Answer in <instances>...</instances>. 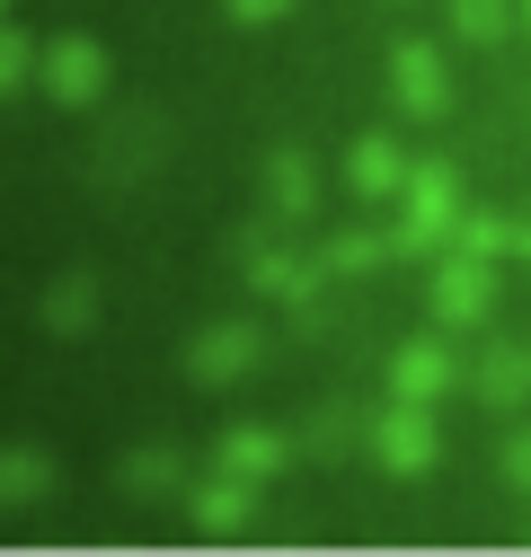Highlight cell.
Listing matches in <instances>:
<instances>
[{"label":"cell","mask_w":531,"mask_h":557,"mask_svg":"<svg viewBox=\"0 0 531 557\" xmlns=\"http://www.w3.org/2000/svg\"><path fill=\"white\" fill-rule=\"evenodd\" d=\"M522 10H531V0H522Z\"/></svg>","instance_id":"obj_18"},{"label":"cell","mask_w":531,"mask_h":557,"mask_svg":"<svg viewBox=\"0 0 531 557\" xmlns=\"http://www.w3.org/2000/svg\"><path fill=\"white\" fill-rule=\"evenodd\" d=\"M487 301H496V274H487V265H443V274H434V319H443V327L487 319Z\"/></svg>","instance_id":"obj_3"},{"label":"cell","mask_w":531,"mask_h":557,"mask_svg":"<svg viewBox=\"0 0 531 557\" xmlns=\"http://www.w3.org/2000/svg\"><path fill=\"white\" fill-rule=\"evenodd\" d=\"M124 486H143V496H151V486H177V451H133L124 460Z\"/></svg>","instance_id":"obj_13"},{"label":"cell","mask_w":531,"mask_h":557,"mask_svg":"<svg viewBox=\"0 0 531 557\" xmlns=\"http://www.w3.org/2000/svg\"><path fill=\"white\" fill-rule=\"evenodd\" d=\"M390 389H398V398H443V389H452V355H443L434 336L398 345V363H390Z\"/></svg>","instance_id":"obj_4"},{"label":"cell","mask_w":531,"mask_h":557,"mask_svg":"<svg viewBox=\"0 0 531 557\" xmlns=\"http://www.w3.org/2000/svg\"><path fill=\"white\" fill-rule=\"evenodd\" d=\"M346 177H355V195H390V186H398V151L372 133V143H355V169H346Z\"/></svg>","instance_id":"obj_10"},{"label":"cell","mask_w":531,"mask_h":557,"mask_svg":"<svg viewBox=\"0 0 531 557\" xmlns=\"http://www.w3.org/2000/svg\"><path fill=\"white\" fill-rule=\"evenodd\" d=\"M248 496H257V478H239V469H222L205 496H195V522L205 531H231V522H248Z\"/></svg>","instance_id":"obj_8"},{"label":"cell","mask_w":531,"mask_h":557,"mask_svg":"<svg viewBox=\"0 0 531 557\" xmlns=\"http://www.w3.org/2000/svg\"><path fill=\"white\" fill-rule=\"evenodd\" d=\"M398 107L408 115H443L452 107V72L434 45H398Z\"/></svg>","instance_id":"obj_2"},{"label":"cell","mask_w":531,"mask_h":557,"mask_svg":"<svg viewBox=\"0 0 531 557\" xmlns=\"http://www.w3.org/2000/svg\"><path fill=\"white\" fill-rule=\"evenodd\" d=\"M81 319H98V293L89 284H62L53 293V327H81Z\"/></svg>","instance_id":"obj_14"},{"label":"cell","mask_w":531,"mask_h":557,"mask_svg":"<svg viewBox=\"0 0 531 557\" xmlns=\"http://www.w3.org/2000/svg\"><path fill=\"white\" fill-rule=\"evenodd\" d=\"M372 460H381L390 478H425V469L443 460V434H434L425 398H398L390 416H372Z\"/></svg>","instance_id":"obj_1"},{"label":"cell","mask_w":531,"mask_h":557,"mask_svg":"<svg viewBox=\"0 0 531 557\" xmlns=\"http://www.w3.org/2000/svg\"><path fill=\"white\" fill-rule=\"evenodd\" d=\"M452 27L470 36V45H496L514 27V0H452Z\"/></svg>","instance_id":"obj_9"},{"label":"cell","mask_w":531,"mask_h":557,"mask_svg":"<svg viewBox=\"0 0 531 557\" xmlns=\"http://www.w3.org/2000/svg\"><path fill=\"white\" fill-rule=\"evenodd\" d=\"M248 363H257V336H248V327H213V336H195V355H186L195 381H231V372H248Z\"/></svg>","instance_id":"obj_6"},{"label":"cell","mask_w":531,"mask_h":557,"mask_svg":"<svg viewBox=\"0 0 531 557\" xmlns=\"http://www.w3.org/2000/svg\"><path fill=\"white\" fill-rule=\"evenodd\" d=\"M53 89H62V98H89V89H98V53H89V45H62V53H53Z\"/></svg>","instance_id":"obj_11"},{"label":"cell","mask_w":531,"mask_h":557,"mask_svg":"<svg viewBox=\"0 0 531 557\" xmlns=\"http://www.w3.org/2000/svg\"><path fill=\"white\" fill-rule=\"evenodd\" d=\"M479 398H487V407H522V398H531V345H487Z\"/></svg>","instance_id":"obj_5"},{"label":"cell","mask_w":531,"mask_h":557,"mask_svg":"<svg viewBox=\"0 0 531 557\" xmlns=\"http://www.w3.org/2000/svg\"><path fill=\"white\" fill-rule=\"evenodd\" d=\"M284 460H293V443H284V434H266V425H239V434L222 443V469H239V478H257V486L275 478Z\"/></svg>","instance_id":"obj_7"},{"label":"cell","mask_w":531,"mask_h":557,"mask_svg":"<svg viewBox=\"0 0 531 557\" xmlns=\"http://www.w3.org/2000/svg\"><path fill=\"white\" fill-rule=\"evenodd\" d=\"M505 478H514V486H531V425L505 443Z\"/></svg>","instance_id":"obj_17"},{"label":"cell","mask_w":531,"mask_h":557,"mask_svg":"<svg viewBox=\"0 0 531 557\" xmlns=\"http://www.w3.org/2000/svg\"><path fill=\"white\" fill-rule=\"evenodd\" d=\"M45 486V460H0V496H36Z\"/></svg>","instance_id":"obj_15"},{"label":"cell","mask_w":531,"mask_h":557,"mask_svg":"<svg viewBox=\"0 0 531 557\" xmlns=\"http://www.w3.org/2000/svg\"><path fill=\"white\" fill-rule=\"evenodd\" d=\"M266 186H275V213H310V169H301L293 151L275 160V177H266Z\"/></svg>","instance_id":"obj_12"},{"label":"cell","mask_w":531,"mask_h":557,"mask_svg":"<svg viewBox=\"0 0 531 557\" xmlns=\"http://www.w3.org/2000/svg\"><path fill=\"white\" fill-rule=\"evenodd\" d=\"M284 10H293V0H231V18H239V27H275Z\"/></svg>","instance_id":"obj_16"}]
</instances>
